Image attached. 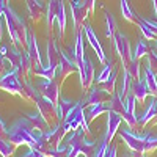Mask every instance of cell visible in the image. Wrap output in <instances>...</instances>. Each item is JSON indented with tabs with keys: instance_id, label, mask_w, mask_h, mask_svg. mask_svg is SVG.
I'll return each mask as SVG.
<instances>
[{
	"instance_id": "cell-1",
	"label": "cell",
	"mask_w": 157,
	"mask_h": 157,
	"mask_svg": "<svg viewBox=\"0 0 157 157\" xmlns=\"http://www.w3.org/2000/svg\"><path fill=\"white\" fill-rule=\"evenodd\" d=\"M3 19L8 27V33L13 41V46L16 49H19L21 46H27V36H29V29L25 25V21L13 10L11 6H5V13H3Z\"/></svg>"
},
{
	"instance_id": "cell-2",
	"label": "cell",
	"mask_w": 157,
	"mask_h": 157,
	"mask_svg": "<svg viewBox=\"0 0 157 157\" xmlns=\"http://www.w3.org/2000/svg\"><path fill=\"white\" fill-rule=\"evenodd\" d=\"M0 90L6 91V93H10V94L19 96L24 101H27L25 90H24L22 82H21V75H19V72L16 69H10L6 74L2 75V78H0Z\"/></svg>"
},
{
	"instance_id": "cell-3",
	"label": "cell",
	"mask_w": 157,
	"mask_h": 157,
	"mask_svg": "<svg viewBox=\"0 0 157 157\" xmlns=\"http://www.w3.org/2000/svg\"><path fill=\"white\" fill-rule=\"evenodd\" d=\"M120 137L123 141H126V145L129 146V149L141 155L145 154V140H143V135H137L129 126L124 129H120Z\"/></svg>"
},
{
	"instance_id": "cell-4",
	"label": "cell",
	"mask_w": 157,
	"mask_h": 157,
	"mask_svg": "<svg viewBox=\"0 0 157 157\" xmlns=\"http://www.w3.org/2000/svg\"><path fill=\"white\" fill-rule=\"evenodd\" d=\"M36 88L38 91L41 93V96L47 98L52 104L58 105V101H60V90H58V85L55 80L52 78H39L38 83H36Z\"/></svg>"
},
{
	"instance_id": "cell-5",
	"label": "cell",
	"mask_w": 157,
	"mask_h": 157,
	"mask_svg": "<svg viewBox=\"0 0 157 157\" xmlns=\"http://www.w3.org/2000/svg\"><path fill=\"white\" fill-rule=\"evenodd\" d=\"M113 44H115L116 52L121 57L123 68H126L130 61V58H132V49H130V43H129L127 36L121 32H116L115 36H113Z\"/></svg>"
},
{
	"instance_id": "cell-6",
	"label": "cell",
	"mask_w": 157,
	"mask_h": 157,
	"mask_svg": "<svg viewBox=\"0 0 157 157\" xmlns=\"http://www.w3.org/2000/svg\"><path fill=\"white\" fill-rule=\"evenodd\" d=\"M71 14H72L75 32L82 30V24H85V19L90 14L88 8L80 2V0H71Z\"/></svg>"
},
{
	"instance_id": "cell-7",
	"label": "cell",
	"mask_w": 157,
	"mask_h": 157,
	"mask_svg": "<svg viewBox=\"0 0 157 157\" xmlns=\"http://www.w3.org/2000/svg\"><path fill=\"white\" fill-rule=\"evenodd\" d=\"M78 75H80V85L83 90H88L93 83V78H94V66L91 60L88 58V55H85L82 64L78 66Z\"/></svg>"
},
{
	"instance_id": "cell-8",
	"label": "cell",
	"mask_w": 157,
	"mask_h": 157,
	"mask_svg": "<svg viewBox=\"0 0 157 157\" xmlns=\"http://www.w3.org/2000/svg\"><path fill=\"white\" fill-rule=\"evenodd\" d=\"M121 121H123V116L118 112H113V110L107 112V129H105V135H104V138H102L105 143H110L112 138L115 137V134L120 130Z\"/></svg>"
},
{
	"instance_id": "cell-9",
	"label": "cell",
	"mask_w": 157,
	"mask_h": 157,
	"mask_svg": "<svg viewBox=\"0 0 157 157\" xmlns=\"http://www.w3.org/2000/svg\"><path fill=\"white\" fill-rule=\"evenodd\" d=\"M82 30H83V35H85V36H86V39H88V44H90L91 47H93V50L98 54L99 61L105 64V63H107L105 54H104V49H102V46H101V43H99V39H98L96 33L93 32V29H91V25H88V24H86V25H83Z\"/></svg>"
},
{
	"instance_id": "cell-10",
	"label": "cell",
	"mask_w": 157,
	"mask_h": 157,
	"mask_svg": "<svg viewBox=\"0 0 157 157\" xmlns=\"http://www.w3.org/2000/svg\"><path fill=\"white\" fill-rule=\"evenodd\" d=\"M35 104H36V107H38V112L41 113L47 121L55 120V118H57V105H55V104H52L47 98L39 96L35 101Z\"/></svg>"
},
{
	"instance_id": "cell-11",
	"label": "cell",
	"mask_w": 157,
	"mask_h": 157,
	"mask_svg": "<svg viewBox=\"0 0 157 157\" xmlns=\"http://www.w3.org/2000/svg\"><path fill=\"white\" fill-rule=\"evenodd\" d=\"M110 93L109 91H105L104 88L101 86H94V88H91L88 91V96L85 98V105H93V104H102V102H107L110 99Z\"/></svg>"
},
{
	"instance_id": "cell-12",
	"label": "cell",
	"mask_w": 157,
	"mask_h": 157,
	"mask_svg": "<svg viewBox=\"0 0 157 157\" xmlns=\"http://www.w3.org/2000/svg\"><path fill=\"white\" fill-rule=\"evenodd\" d=\"M154 116H157V102H155V98H152L149 101L146 110L137 118V123H138V126L143 127V126H146L151 120H154Z\"/></svg>"
},
{
	"instance_id": "cell-13",
	"label": "cell",
	"mask_w": 157,
	"mask_h": 157,
	"mask_svg": "<svg viewBox=\"0 0 157 157\" xmlns=\"http://www.w3.org/2000/svg\"><path fill=\"white\" fill-rule=\"evenodd\" d=\"M27 13L29 17L35 22H38L44 14V5L41 0H27Z\"/></svg>"
},
{
	"instance_id": "cell-14",
	"label": "cell",
	"mask_w": 157,
	"mask_h": 157,
	"mask_svg": "<svg viewBox=\"0 0 157 157\" xmlns=\"http://www.w3.org/2000/svg\"><path fill=\"white\" fill-rule=\"evenodd\" d=\"M85 110V109H83ZM105 112H109V105H107V102H102V104H93V105H88L86 107V110H85V120H86V123L90 124L91 121L94 120V118H98V116H101L102 113H105Z\"/></svg>"
},
{
	"instance_id": "cell-15",
	"label": "cell",
	"mask_w": 157,
	"mask_h": 157,
	"mask_svg": "<svg viewBox=\"0 0 157 157\" xmlns=\"http://www.w3.org/2000/svg\"><path fill=\"white\" fill-rule=\"evenodd\" d=\"M24 116L32 123V126H33L35 129L41 130V132H46V130L50 129V127H49V121H47L39 112H36V113H27V115H24Z\"/></svg>"
},
{
	"instance_id": "cell-16",
	"label": "cell",
	"mask_w": 157,
	"mask_h": 157,
	"mask_svg": "<svg viewBox=\"0 0 157 157\" xmlns=\"http://www.w3.org/2000/svg\"><path fill=\"white\" fill-rule=\"evenodd\" d=\"M75 105H77V102H72L66 98H60L58 105H57V120H58V123H61L64 120V116H66Z\"/></svg>"
},
{
	"instance_id": "cell-17",
	"label": "cell",
	"mask_w": 157,
	"mask_h": 157,
	"mask_svg": "<svg viewBox=\"0 0 157 157\" xmlns=\"http://www.w3.org/2000/svg\"><path fill=\"white\" fill-rule=\"evenodd\" d=\"M130 90H132V93H134V96H135V99H137L138 102H145L146 96L149 94V93H148V88H146L145 82H143L141 78H140V80H135V78H132Z\"/></svg>"
},
{
	"instance_id": "cell-18",
	"label": "cell",
	"mask_w": 157,
	"mask_h": 157,
	"mask_svg": "<svg viewBox=\"0 0 157 157\" xmlns=\"http://www.w3.org/2000/svg\"><path fill=\"white\" fill-rule=\"evenodd\" d=\"M61 0H49L47 2V14H46V24H47V30L52 29V24L57 19V11L60 6Z\"/></svg>"
},
{
	"instance_id": "cell-19",
	"label": "cell",
	"mask_w": 157,
	"mask_h": 157,
	"mask_svg": "<svg viewBox=\"0 0 157 157\" xmlns=\"http://www.w3.org/2000/svg\"><path fill=\"white\" fill-rule=\"evenodd\" d=\"M149 52H151V49H149V46L145 43V39H138L137 44H135V49L132 50V58H130V60H140L141 57L148 55Z\"/></svg>"
},
{
	"instance_id": "cell-20",
	"label": "cell",
	"mask_w": 157,
	"mask_h": 157,
	"mask_svg": "<svg viewBox=\"0 0 157 157\" xmlns=\"http://www.w3.org/2000/svg\"><path fill=\"white\" fill-rule=\"evenodd\" d=\"M57 24H58V32H60V38H63V33H64V27H66V11H64V3L63 0L60 2V6H58V11H57Z\"/></svg>"
},
{
	"instance_id": "cell-21",
	"label": "cell",
	"mask_w": 157,
	"mask_h": 157,
	"mask_svg": "<svg viewBox=\"0 0 157 157\" xmlns=\"http://www.w3.org/2000/svg\"><path fill=\"white\" fill-rule=\"evenodd\" d=\"M17 146H14L11 141H8L6 138H0V155L2 157H10L14 154Z\"/></svg>"
},
{
	"instance_id": "cell-22",
	"label": "cell",
	"mask_w": 157,
	"mask_h": 157,
	"mask_svg": "<svg viewBox=\"0 0 157 157\" xmlns=\"http://www.w3.org/2000/svg\"><path fill=\"white\" fill-rule=\"evenodd\" d=\"M105 36L107 38H113L115 33H116V22H115V17L113 14H110L109 11H105Z\"/></svg>"
},
{
	"instance_id": "cell-23",
	"label": "cell",
	"mask_w": 157,
	"mask_h": 157,
	"mask_svg": "<svg viewBox=\"0 0 157 157\" xmlns=\"http://www.w3.org/2000/svg\"><path fill=\"white\" fill-rule=\"evenodd\" d=\"M143 140H145V152H152L157 149V137L152 132L143 134Z\"/></svg>"
},
{
	"instance_id": "cell-24",
	"label": "cell",
	"mask_w": 157,
	"mask_h": 157,
	"mask_svg": "<svg viewBox=\"0 0 157 157\" xmlns=\"http://www.w3.org/2000/svg\"><path fill=\"white\" fill-rule=\"evenodd\" d=\"M116 77H118V72H116V69H113L112 74H110V77H109L104 83H101V88H104L105 91H109L110 94H113L115 91H116V88H115V85H116Z\"/></svg>"
},
{
	"instance_id": "cell-25",
	"label": "cell",
	"mask_w": 157,
	"mask_h": 157,
	"mask_svg": "<svg viewBox=\"0 0 157 157\" xmlns=\"http://www.w3.org/2000/svg\"><path fill=\"white\" fill-rule=\"evenodd\" d=\"M112 61L109 63H105V64H104V69L99 72V75H98V78H96V80H98V83H104V82H105L107 80V78L110 77V74H112Z\"/></svg>"
},
{
	"instance_id": "cell-26",
	"label": "cell",
	"mask_w": 157,
	"mask_h": 157,
	"mask_svg": "<svg viewBox=\"0 0 157 157\" xmlns=\"http://www.w3.org/2000/svg\"><path fill=\"white\" fill-rule=\"evenodd\" d=\"M121 14L126 21H134V11L130 10L127 0H121Z\"/></svg>"
},
{
	"instance_id": "cell-27",
	"label": "cell",
	"mask_w": 157,
	"mask_h": 157,
	"mask_svg": "<svg viewBox=\"0 0 157 157\" xmlns=\"http://www.w3.org/2000/svg\"><path fill=\"white\" fill-rule=\"evenodd\" d=\"M107 146H109V143H105V141L102 140L99 145L96 146V149H94V152H93V155H91V157H105Z\"/></svg>"
},
{
	"instance_id": "cell-28",
	"label": "cell",
	"mask_w": 157,
	"mask_h": 157,
	"mask_svg": "<svg viewBox=\"0 0 157 157\" xmlns=\"http://www.w3.org/2000/svg\"><path fill=\"white\" fill-rule=\"evenodd\" d=\"M6 5H8V0H0V41H2V17H3Z\"/></svg>"
},
{
	"instance_id": "cell-29",
	"label": "cell",
	"mask_w": 157,
	"mask_h": 157,
	"mask_svg": "<svg viewBox=\"0 0 157 157\" xmlns=\"http://www.w3.org/2000/svg\"><path fill=\"white\" fill-rule=\"evenodd\" d=\"M24 157H46V154L43 151H38V149H30Z\"/></svg>"
},
{
	"instance_id": "cell-30",
	"label": "cell",
	"mask_w": 157,
	"mask_h": 157,
	"mask_svg": "<svg viewBox=\"0 0 157 157\" xmlns=\"http://www.w3.org/2000/svg\"><path fill=\"white\" fill-rule=\"evenodd\" d=\"M8 72V66H6V63H5V57L0 54V75H3Z\"/></svg>"
},
{
	"instance_id": "cell-31",
	"label": "cell",
	"mask_w": 157,
	"mask_h": 157,
	"mask_svg": "<svg viewBox=\"0 0 157 157\" xmlns=\"http://www.w3.org/2000/svg\"><path fill=\"white\" fill-rule=\"evenodd\" d=\"M80 2L88 8V11H90V14H91V13H93L94 11V3H96V0H80Z\"/></svg>"
},
{
	"instance_id": "cell-32",
	"label": "cell",
	"mask_w": 157,
	"mask_h": 157,
	"mask_svg": "<svg viewBox=\"0 0 157 157\" xmlns=\"http://www.w3.org/2000/svg\"><path fill=\"white\" fill-rule=\"evenodd\" d=\"M105 157H116V146H115V145H109V146H107Z\"/></svg>"
},
{
	"instance_id": "cell-33",
	"label": "cell",
	"mask_w": 157,
	"mask_h": 157,
	"mask_svg": "<svg viewBox=\"0 0 157 157\" xmlns=\"http://www.w3.org/2000/svg\"><path fill=\"white\" fill-rule=\"evenodd\" d=\"M6 132H8V129L5 123L2 121V118H0V138H6Z\"/></svg>"
},
{
	"instance_id": "cell-34",
	"label": "cell",
	"mask_w": 157,
	"mask_h": 157,
	"mask_svg": "<svg viewBox=\"0 0 157 157\" xmlns=\"http://www.w3.org/2000/svg\"><path fill=\"white\" fill-rule=\"evenodd\" d=\"M134 154H135V152H134ZM134 154H127V155H126V157H135V155H134Z\"/></svg>"
},
{
	"instance_id": "cell-35",
	"label": "cell",
	"mask_w": 157,
	"mask_h": 157,
	"mask_svg": "<svg viewBox=\"0 0 157 157\" xmlns=\"http://www.w3.org/2000/svg\"><path fill=\"white\" fill-rule=\"evenodd\" d=\"M140 157H143V154H141V155H140Z\"/></svg>"
}]
</instances>
